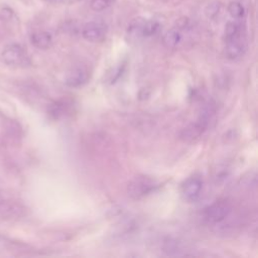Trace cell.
Listing matches in <instances>:
<instances>
[{"instance_id":"obj_5","label":"cell","mask_w":258,"mask_h":258,"mask_svg":"<svg viewBox=\"0 0 258 258\" xmlns=\"http://www.w3.org/2000/svg\"><path fill=\"white\" fill-rule=\"evenodd\" d=\"M107 32V27L99 21H90L86 23L82 29V36L88 41L96 42L102 40Z\"/></svg>"},{"instance_id":"obj_8","label":"cell","mask_w":258,"mask_h":258,"mask_svg":"<svg viewBox=\"0 0 258 258\" xmlns=\"http://www.w3.org/2000/svg\"><path fill=\"white\" fill-rule=\"evenodd\" d=\"M90 79V73L88 69L84 67H76L72 69L67 77H66V84L72 88H78L85 85Z\"/></svg>"},{"instance_id":"obj_18","label":"cell","mask_w":258,"mask_h":258,"mask_svg":"<svg viewBox=\"0 0 258 258\" xmlns=\"http://www.w3.org/2000/svg\"><path fill=\"white\" fill-rule=\"evenodd\" d=\"M12 15H13V11L9 7H4L0 10V18L3 20L11 18Z\"/></svg>"},{"instance_id":"obj_4","label":"cell","mask_w":258,"mask_h":258,"mask_svg":"<svg viewBox=\"0 0 258 258\" xmlns=\"http://www.w3.org/2000/svg\"><path fill=\"white\" fill-rule=\"evenodd\" d=\"M225 54L229 59L236 60L243 56L247 49V40L244 31L225 39Z\"/></svg>"},{"instance_id":"obj_15","label":"cell","mask_w":258,"mask_h":258,"mask_svg":"<svg viewBox=\"0 0 258 258\" xmlns=\"http://www.w3.org/2000/svg\"><path fill=\"white\" fill-rule=\"evenodd\" d=\"M66 109H67V104L66 102H55L53 104H51V106L49 107V110H48V113L51 115V117L57 119L59 118L60 116H62L66 112Z\"/></svg>"},{"instance_id":"obj_1","label":"cell","mask_w":258,"mask_h":258,"mask_svg":"<svg viewBox=\"0 0 258 258\" xmlns=\"http://www.w3.org/2000/svg\"><path fill=\"white\" fill-rule=\"evenodd\" d=\"M214 112L212 105L205 107L196 121L187 124L180 130L178 138L185 143H192L197 141L207 131Z\"/></svg>"},{"instance_id":"obj_11","label":"cell","mask_w":258,"mask_h":258,"mask_svg":"<svg viewBox=\"0 0 258 258\" xmlns=\"http://www.w3.org/2000/svg\"><path fill=\"white\" fill-rule=\"evenodd\" d=\"M180 40H181V34L179 29L177 28H171L167 30L162 37L163 44L168 48H173L177 46Z\"/></svg>"},{"instance_id":"obj_16","label":"cell","mask_w":258,"mask_h":258,"mask_svg":"<svg viewBox=\"0 0 258 258\" xmlns=\"http://www.w3.org/2000/svg\"><path fill=\"white\" fill-rule=\"evenodd\" d=\"M114 0H91L90 1V7L95 12H101L107 9Z\"/></svg>"},{"instance_id":"obj_3","label":"cell","mask_w":258,"mask_h":258,"mask_svg":"<svg viewBox=\"0 0 258 258\" xmlns=\"http://www.w3.org/2000/svg\"><path fill=\"white\" fill-rule=\"evenodd\" d=\"M232 211L231 205L226 201H217L204 211V219L207 223L218 224L223 222Z\"/></svg>"},{"instance_id":"obj_14","label":"cell","mask_w":258,"mask_h":258,"mask_svg":"<svg viewBox=\"0 0 258 258\" xmlns=\"http://www.w3.org/2000/svg\"><path fill=\"white\" fill-rule=\"evenodd\" d=\"M242 26L237 21H229L225 26V39L230 38L240 32H242Z\"/></svg>"},{"instance_id":"obj_10","label":"cell","mask_w":258,"mask_h":258,"mask_svg":"<svg viewBox=\"0 0 258 258\" xmlns=\"http://www.w3.org/2000/svg\"><path fill=\"white\" fill-rule=\"evenodd\" d=\"M145 22V18L143 17H137L133 19L127 28V34L130 38L138 39L142 37V29Z\"/></svg>"},{"instance_id":"obj_17","label":"cell","mask_w":258,"mask_h":258,"mask_svg":"<svg viewBox=\"0 0 258 258\" xmlns=\"http://www.w3.org/2000/svg\"><path fill=\"white\" fill-rule=\"evenodd\" d=\"M221 8V4L217 1L209 3L205 8V14L208 18H214L218 15Z\"/></svg>"},{"instance_id":"obj_6","label":"cell","mask_w":258,"mask_h":258,"mask_svg":"<svg viewBox=\"0 0 258 258\" xmlns=\"http://www.w3.org/2000/svg\"><path fill=\"white\" fill-rule=\"evenodd\" d=\"M203 188V180L199 176H189L181 184V195L186 201H195L200 196Z\"/></svg>"},{"instance_id":"obj_19","label":"cell","mask_w":258,"mask_h":258,"mask_svg":"<svg viewBox=\"0 0 258 258\" xmlns=\"http://www.w3.org/2000/svg\"><path fill=\"white\" fill-rule=\"evenodd\" d=\"M187 23H188V20L187 18L183 17V18H180L177 20V29H183L187 26Z\"/></svg>"},{"instance_id":"obj_9","label":"cell","mask_w":258,"mask_h":258,"mask_svg":"<svg viewBox=\"0 0 258 258\" xmlns=\"http://www.w3.org/2000/svg\"><path fill=\"white\" fill-rule=\"evenodd\" d=\"M30 41L35 47L46 49L51 45L52 37L51 34L47 31H36L31 34Z\"/></svg>"},{"instance_id":"obj_2","label":"cell","mask_w":258,"mask_h":258,"mask_svg":"<svg viewBox=\"0 0 258 258\" xmlns=\"http://www.w3.org/2000/svg\"><path fill=\"white\" fill-rule=\"evenodd\" d=\"M158 186L159 184L155 179L145 175H138L128 183L127 194L132 200H141L153 192Z\"/></svg>"},{"instance_id":"obj_12","label":"cell","mask_w":258,"mask_h":258,"mask_svg":"<svg viewBox=\"0 0 258 258\" xmlns=\"http://www.w3.org/2000/svg\"><path fill=\"white\" fill-rule=\"evenodd\" d=\"M160 28V24L158 21L153 19H145L143 29H142V37H150L155 35Z\"/></svg>"},{"instance_id":"obj_13","label":"cell","mask_w":258,"mask_h":258,"mask_svg":"<svg viewBox=\"0 0 258 258\" xmlns=\"http://www.w3.org/2000/svg\"><path fill=\"white\" fill-rule=\"evenodd\" d=\"M228 12L230 16L234 19H241L245 15V8L244 6L238 1H231L228 4Z\"/></svg>"},{"instance_id":"obj_7","label":"cell","mask_w":258,"mask_h":258,"mask_svg":"<svg viewBox=\"0 0 258 258\" xmlns=\"http://www.w3.org/2000/svg\"><path fill=\"white\" fill-rule=\"evenodd\" d=\"M2 57L4 61L10 66L24 64L26 60V55L23 48L16 43L7 45L2 52Z\"/></svg>"}]
</instances>
